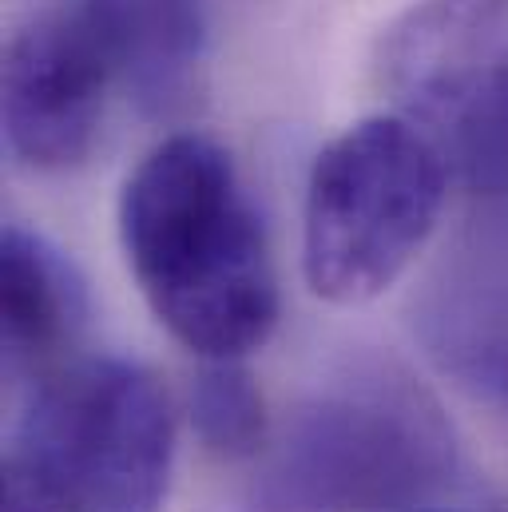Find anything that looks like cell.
<instances>
[{
    "mask_svg": "<svg viewBox=\"0 0 508 512\" xmlns=\"http://www.w3.org/2000/svg\"><path fill=\"white\" fill-rule=\"evenodd\" d=\"M413 330L449 382L508 413V207L457 235L417 294Z\"/></svg>",
    "mask_w": 508,
    "mask_h": 512,
    "instance_id": "obj_7",
    "label": "cell"
},
{
    "mask_svg": "<svg viewBox=\"0 0 508 512\" xmlns=\"http://www.w3.org/2000/svg\"><path fill=\"white\" fill-rule=\"evenodd\" d=\"M453 473L457 437L433 393L393 366H362L314 389L266 441L251 509H413Z\"/></svg>",
    "mask_w": 508,
    "mask_h": 512,
    "instance_id": "obj_2",
    "label": "cell"
},
{
    "mask_svg": "<svg viewBox=\"0 0 508 512\" xmlns=\"http://www.w3.org/2000/svg\"><path fill=\"white\" fill-rule=\"evenodd\" d=\"M4 370L52 374L88 326V282L48 235L4 231Z\"/></svg>",
    "mask_w": 508,
    "mask_h": 512,
    "instance_id": "obj_9",
    "label": "cell"
},
{
    "mask_svg": "<svg viewBox=\"0 0 508 512\" xmlns=\"http://www.w3.org/2000/svg\"><path fill=\"white\" fill-rule=\"evenodd\" d=\"M449 183L441 147L405 112L334 135L306 179V286L334 306L374 302L425 251Z\"/></svg>",
    "mask_w": 508,
    "mask_h": 512,
    "instance_id": "obj_3",
    "label": "cell"
},
{
    "mask_svg": "<svg viewBox=\"0 0 508 512\" xmlns=\"http://www.w3.org/2000/svg\"><path fill=\"white\" fill-rule=\"evenodd\" d=\"M4 465L76 512H159L175 465V413L127 358H80L32 389Z\"/></svg>",
    "mask_w": 508,
    "mask_h": 512,
    "instance_id": "obj_4",
    "label": "cell"
},
{
    "mask_svg": "<svg viewBox=\"0 0 508 512\" xmlns=\"http://www.w3.org/2000/svg\"><path fill=\"white\" fill-rule=\"evenodd\" d=\"M191 429L199 445L219 461H247L262 457L270 441V417L262 389L243 358H203V370L195 374L191 393Z\"/></svg>",
    "mask_w": 508,
    "mask_h": 512,
    "instance_id": "obj_10",
    "label": "cell"
},
{
    "mask_svg": "<svg viewBox=\"0 0 508 512\" xmlns=\"http://www.w3.org/2000/svg\"><path fill=\"white\" fill-rule=\"evenodd\" d=\"M76 8L143 116L171 120L195 104L207 60L203 0H76Z\"/></svg>",
    "mask_w": 508,
    "mask_h": 512,
    "instance_id": "obj_8",
    "label": "cell"
},
{
    "mask_svg": "<svg viewBox=\"0 0 508 512\" xmlns=\"http://www.w3.org/2000/svg\"><path fill=\"white\" fill-rule=\"evenodd\" d=\"M120 247L159 326L199 358H247L278 326L266 227L227 147L155 143L120 191Z\"/></svg>",
    "mask_w": 508,
    "mask_h": 512,
    "instance_id": "obj_1",
    "label": "cell"
},
{
    "mask_svg": "<svg viewBox=\"0 0 508 512\" xmlns=\"http://www.w3.org/2000/svg\"><path fill=\"white\" fill-rule=\"evenodd\" d=\"M381 68L449 175L485 207H508V0L405 12L381 40Z\"/></svg>",
    "mask_w": 508,
    "mask_h": 512,
    "instance_id": "obj_5",
    "label": "cell"
},
{
    "mask_svg": "<svg viewBox=\"0 0 508 512\" xmlns=\"http://www.w3.org/2000/svg\"><path fill=\"white\" fill-rule=\"evenodd\" d=\"M4 512H76L68 501H60L52 489L32 481L28 473L4 465Z\"/></svg>",
    "mask_w": 508,
    "mask_h": 512,
    "instance_id": "obj_11",
    "label": "cell"
},
{
    "mask_svg": "<svg viewBox=\"0 0 508 512\" xmlns=\"http://www.w3.org/2000/svg\"><path fill=\"white\" fill-rule=\"evenodd\" d=\"M112 88H120L116 68L76 0L24 20L4 48V135L12 155L32 171L80 167L100 139Z\"/></svg>",
    "mask_w": 508,
    "mask_h": 512,
    "instance_id": "obj_6",
    "label": "cell"
}]
</instances>
